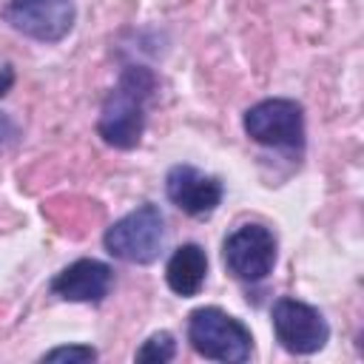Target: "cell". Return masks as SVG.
I'll return each mask as SVG.
<instances>
[{
	"mask_svg": "<svg viewBox=\"0 0 364 364\" xmlns=\"http://www.w3.org/2000/svg\"><path fill=\"white\" fill-rule=\"evenodd\" d=\"M245 134L264 145L287 154H299L304 145V114L296 100L273 97L245 111Z\"/></svg>",
	"mask_w": 364,
	"mask_h": 364,
	"instance_id": "cell-4",
	"label": "cell"
},
{
	"mask_svg": "<svg viewBox=\"0 0 364 364\" xmlns=\"http://www.w3.org/2000/svg\"><path fill=\"white\" fill-rule=\"evenodd\" d=\"M228 270L242 282H262L276 264V236L259 222L239 225L222 245Z\"/></svg>",
	"mask_w": 364,
	"mask_h": 364,
	"instance_id": "cell-6",
	"label": "cell"
},
{
	"mask_svg": "<svg viewBox=\"0 0 364 364\" xmlns=\"http://www.w3.org/2000/svg\"><path fill=\"white\" fill-rule=\"evenodd\" d=\"M176 355V341H173V336L171 333H154L139 350H136V361H151V364H165V361H171Z\"/></svg>",
	"mask_w": 364,
	"mask_h": 364,
	"instance_id": "cell-11",
	"label": "cell"
},
{
	"mask_svg": "<svg viewBox=\"0 0 364 364\" xmlns=\"http://www.w3.org/2000/svg\"><path fill=\"white\" fill-rule=\"evenodd\" d=\"M11 85H14V68L6 63V65H0V97H3Z\"/></svg>",
	"mask_w": 364,
	"mask_h": 364,
	"instance_id": "cell-13",
	"label": "cell"
},
{
	"mask_svg": "<svg viewBox=\"0 0 364 364\" xmlns=\"http://www.w3.org/2000/svg\"><path fill=\"white\" fill-rule=\"evenodd\" d=\"M205 273H208V256L193 242L176 247L165 264V282L176 296H196L205 284Z\"/></svg>",
	"mask_w": 364,
	"mask_h": 364,
	"instance_id": "cell-10",
	"label": "cell"
},
{
	"mask_svg": "<svg viewBox=\"0 0 364 364\" xmlns=\"http://www.w3.org/2000/svg\"><path fill=\"white\" fill-rule=\"evenodd\" d=\"M188 341L210 361L242 364L253 353L250 330L219 307H196L188 318Z\"/></svg>",
	"mask_w": 364,
	"mask_h": 364,
	"instance_id": "cell-2",
	"label": "cell"
},
{
	"mask_svg": "<svg viewBox=\"0 0 364 364\" xmlns=\"http://www.w3.org/2000/svg\"><path fill=\"white\" fill-rule=\"evenodd\" d=\"M3 20L40 43H60L74 26L71 0H9L3 6Z\"/></svg>",
	"mask_w": 364,
	"mask_h": 364,
	"instance_id": "cell-7",
	"label": "cell"
},
{
	"mask_svg": "<svg viewBox=\"0 0 364 364\" xmlns=\"http://www.w3.org/2000/svg\"><path fill=\"white\" fill-rule=\"evenodd\" d=\"M270 318H273L279 344L293 355L318 353L330 338V327H327L324 316L313 304H304L299 299H290V296L276 299Z\"/></svg>",
	"mask_w": 364,
	"mask_h": 364,
	"instance_id": "cell-5",
	"label": "cell"
},
{
	"mask_svg": "<svg viewBox=\"0 0 364 364\" xmlns=\"http://www.w3.org/2000/svg\"><path fill=\"white\" fill-rule=\"evenodd\" d=\"M94 358H97V350L94 347H85V344L54 347V350L43 353V361H77V364H85V361H94Z\"/></svg>",
	"mask_w": 364,
	"mask_h": 364,
	"instance_id": "cell-12",
	"label": "cell"
},
{
	"mask_svg": "<svg viewBox=\"0 0 364 364\" xmlns=\"http://www.w3.org/2000/svg\"><path fill=\"white\" fill-rule=\"evenodd\" d=\"M168 199L188 216H208L222 202V182L210 173H202L193 165H173L165 176Z\"/></svg>",
	"mask_w": 364,
	"mask_h": 364,
	"instance_id": "cell-8",
	"label": "cell"
},
{
	"mask_svg": "<svg viewBox=\"0 0 364 364\" xmlns=\"http://www.w3.org/2000/svg\"><path fill=\"white\" fill-rule=\"evenodd\" d=\"M154 85L156 77L145 65H128L119 74V82L108 91L97 119V131L108 145L122 151L139 145L145 131V105L154 94Z\"/></svg>",
	"mask_w": 364,
	"mask_h": 364,
	"instance_id": "cell-1",
	"label": "cell"
},
{
	"mask_svg": "<svg viewBox=\"0 0 364 364\" xmlns=\"http://www.w3.org/2000/svg\"><path fill=\"white\" fill-rule=\"evenodd\" d=\"M114 284V270L100 259H77L63 267L51 279V293L65 301H85L97 304L108 296Z\"/></svg>",
	"mask_w": 364,
	"mask_h": 364,
	"instance_id": "cell-9",
	"label": "cell"
},
{
	"mask_svg": "<svg viewBox=\"0 0 364 364\" xmlns=\"http://www.w3.org/2000/svg\"><path fill=\"white\" fill-rule=\"evenodd\" d=\"M165 239V219L156 205H139L136 210L117 219L105 236L102 245L114 259L131 262V264H148L159 256Z\"/></svg>",
	"mask_w": 364,
	"mask_h": 364,
	"instance_id": "cell-3",
	"label": "cell"
}]
</instances>
